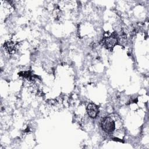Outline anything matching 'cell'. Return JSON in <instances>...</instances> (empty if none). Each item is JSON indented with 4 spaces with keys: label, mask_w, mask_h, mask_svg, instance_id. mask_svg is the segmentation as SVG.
<instances>
[{
    "label": "cell",
    "mask_w": 149,
    "mask_h": 149,
    "mask_svg": "<svg viewBox=\"0 0 149 149\" xmlns=\"http://www.w3.org/2000/svg\"><path fill=\"white\" fill-rule=\"evenodd\" d=\"M101 127L102 130L107 134H112L116 130V119L112 116H106L101 121Z\"/></svg>",
    "instance_id": "1"
},
{
    "label": "cell",
    "mask_w": 149,
    "mask_h": 149,
    "mask_svg": "<svg viewBox=\"0 0 149 149\" xmlns=\"http://www.w3.org/2000/svg\"><path fill=\"white\" fill-rule=\"evenodd\" d=\"M118 41V37L117 35L113 33L112 34H110L107 36H105L102 40V43L107 48L111 49L117 44Z\"/></svg>",
    "instance_id": "2"
},
{
    "label": "cell",
    "mask_w": 149,
    "mask_h": 149,
    "mask_svg": "<svg viewBox=\"0 0 149 149\" xmlns=\"http://www.w3.org/2000/svg\"><path fill=\"white\" fill-rule=\"evenodd\" d=\"M86 111L90 118H95L97 116L99 112L98 107L95 104L89 103L86 107Z\"/></svg>",
    "instance_id": "3"
},
{
    "label": "cell",
    "mask_w": 149,
    "mask_h": 149,
    "mask_svg": "<svg viewBox=\"0 0 149 149\" xmlns=\"http://www.w3.org/2000/svg\"><path fill=\"white\" fill-rule=\"evenodd\" d=\"M16 44L14 41L11 40L6 41L3 44L4 49L9 54H12L15 52L16 49Z\"/></svg>",
    "instance_id": "4"
}]
</instances>
